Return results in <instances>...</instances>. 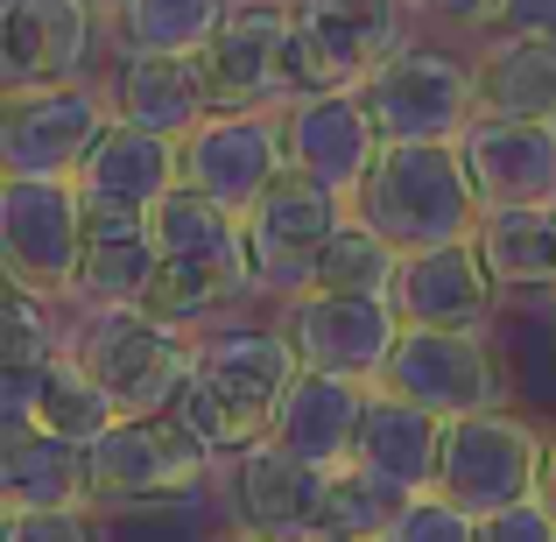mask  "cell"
<instances>
[{
  "instance_id": "1",
  "label": "cell",
  "mask_w": 556,
  "mask_h": 542,
  "mask_svg": "<svg viewBox=\"0 0 556 542\" xmlns=\"http://www.w3.org/2000/svg\"><path fill=\"white\" fill-rule=\"evenodd\" d=\"M296 374H303V360L275 325L268 331L226 325L212 339H198V366H190V388H184L177 416L204 437L212 458H240V451L275 437Z\"/></svg>"
},
{
  "instance_id": "2",
  "label": "cell",
  "mask_w": 556,
  "mask_h": 542,
  "mask_svg": "<svg viewBox=\"0 0 556 542\" xmlns=\"http://www.w3.org/2000/svg\"><path fill=\"white\" fill-rule=\"evenodd\" d=\"M149 226H155V247H163V268H155V289H149L155 317H169V325H212V317L240 311L247 297H261V268H254L240 212H226L204 190L177 184L149 212Z\"/></svg>"
},
{
  "instance_id": "3",
  "label": "cell",
  "mask_w": 556,
  "mask_h": 542,
  "mask_svg": "<svg viewBox=\"0 0 556 542\" xmlns=\"http://www.w3.org/2000/svg\"><path fill=\"white\" fill-rule=\"evenodd\" d=\"M353 212L394 254H422V247L472 240L486 204H479V184L465 169L458 141H388L367 184L353 190Z\"/></svg>"
},
{
  "instance_id": "4",
  "label": "cell",
  "mask_w": 556,
  "mask_h": 542,
  "mask_svg": "<svg viewBox=\"0 0 556 542\" xmlns=\"http://www.w3.org/2000/svg\"><path fill=\"white\" fill-rule=\"evenodd\" d=\"M64 353L113 394L121 416H177L190 366H198V339L190 325L155 317L149 303H121V311H85Z\"/></svg>"
},
{
  "instance_id": "5",
  "label": "cell",
  "mask_w": 556,
  "mask_h": 542,
  "mask_svg": "<svg viewBox=\"0 0 556 542\" xmlns=\"http://www.w3.org/2000/svg\"><path fill=\"white\" fill-rule=\"evenodd\" d=\"M543 451H549V437L535 430L529 416H515V408L458 416V423H444L430 493H444L451 507L486 521V515H501V507L535 501V487H543Z\"/></svg>"
},
{
  "instance_id": "6",
  "label": "cell",
  "mask_w": 556,
  "mask_h": 542,
  "mask_svg": "<svg viewBox=\"0 0 556 542\" xmlns=\"http://www.w3.org/2000/svg\"><path fill=\"white\" fill-rule=\"evenodd\" d=\"M85 190L78 177H0V275L42 303L78 297Z\"/></svg>"
},
{
  "instance_id": "7",
  "label": "cell",
  "mask_w": 556,
  "mask_h": 542,
  "mask_svg": "<svg viewBox=\"0 0 556 542\" xmlns=\"http://www.w3.org/2000/svg\"><path fill=\"white\" fill-rule=\"evenodd\" d=\"M85 472L99 515H141L198 487L212 472V451L184 416H121L99 444H85Z\"/></svg>"
},
{
  "instance_id": "8",
  "label": "cell",
  "mask_w": 556,
  "mask_h": 542,
  "mask_svg": "<svg viewBox=\"0 0 556 542\" xmlns=\"http://www.w3.org/2000/svg\"><path fill=\"white\" fill-rule=\"evenodd\" d=\"M380 388L458 423V416H479V408H507V366L486 345V331L472 325H402Z\"/></svg>"
},
{
  "instance_id": "9",
  "label": "cell",
  "mask_w": 556,
  "mask_h": 542,
  "mask_svg": "<svg viewBox=\"0 0 556 542\" xmlns=\"http://www.w3.org/2000/svg\"><path fill=\"white\" fill-rule=\"evenodd\" d=\"M113 127V92L99 85H28L0 99V177H78Z\"/></svg>"
},
{
  "instance_id": "10",
  "label": "cell",
  "mask_w": 556,
  "mask_h": 542,
  "mask_svg": "<svg viewBox=\"0 0 556 542\" xmlns=\"http://www.w3.org/2000/svg\"><path fill=\"white\" fill-rule=\"evenodd\" d=\"M367 113L380 127V141H458L479 121V78L465 56L437 50V42H408L402 56L374 71L367 85Z\"/></svg>"
},
{
  "instance_id": "11",
  "label": "cell",
  "mask_w": 556,
  "mask_h": 542,
  "mask_svg": "<svg viewBox=\"0 0 556 542\" xmlns=\"http://www.w3.org/2000/svg\"><path fill=\"white\" fill-rule=\"evenodd\" d=\"M289 345H296L303 366L317 374H345V380H374L388 374V353L402 339V311L394 297H339V289H303V297H282V317H275Z\"/></svg>"
},
{
  "instance_id": "12",
  "label": "cell",
  "mask_w": 556,
  "mask_h": 542,
  "mask_svg": "<svg viewBox=\"0 0 556 542\" xmlns=\"http://www.w3.org/2000/svg\"><path fill=\"white\" fill-rule=\"evenodd\" d=\"M345 218H353V198H339L331 184L303 177V169H282L275 190L247 212V247H254V268H261V297H303L317 254L331 247V232Z\"/></svg>"
},
{
  "instance_id": "13",
  "label": "cell",
  "mask_w": 556,
  "mask_h": 542,
  "mask_svg": "<svg viewBox=\"0 0 556 542\" xmlns=\"http://www.w3.org/2000/svg\"><path fill=\"white\" fill-rule=\"evenodd\" d=\"M282 169H289L282 113L226 106V113H212L198 135H184V184L204 190L212 204H226V212H240V218L268 198Z\"/></svg>"
},
{
  "instance_id": "14",
  "label": "cell",
  "mask_w": 556,
  "mask_h": 542,
  "mask_svg": "<svg viewBox=\"0 0 556 542\" xmlns=\"http://www.w3.org/2000/svg\"><path fill=\"white\" fill-rule=\"evenodd\" d=\"M226 465H232V515H240L247 535H261V542H317L325 535L331 465H311L282 437H268V444L240 451Z\"/></svg>"
},
{
  "instance_id": "15",
  "label": "cell",
  "mask_w": 556,
  "mask_h": 542,
  "mask_svg": "<svg viewBox=\"0 0 556 542\" xmlns=\"http://www.w3.org/2000/svg\"><path fill=\"white\" fill-rule=\"evenodd\" d=\"M282 141H289V169L331 184L339 198H353V190L367 184V169L380 163V149H388L359 85L289 99V106H282Z\"/></svg>"
},
{
  "instance_id": "16",
  "label": "cell",
  "mask_w": 556,
  "mask_h": 542,
  "mask_svg": "<svg viewBox=\"0 0 556 542\" xmlns=\"http://www.w3.org/2000/svg\"><path fill=\"white\" fill-rule=\"evenodd\" d=\"M92 0H0V85H78L92 64Z\"/></svg>"
},
{
  "instance_id": "17",
  "label": "cell",
  "mask_w": 556,
  "mask_h": 542,
  "mask_svg": "<svg viewBox=\"0 0 556 542\" xmlns=\"http://www.w3.org/2000/svg\"><path fill=\"white\" fill-rule=\"evenodd\" d=\"M296 28L289 0H232L218 36L204 42V78H212L218 113L226 106H261L282 113V42Z\"/></svg>"
},
{
  "instance_id": "18",
  "label": "cell",
  "mask_w": 556,
  "mask_h": 542,
  "mask_svg": "<svg viewBox=\"0 0 556 542\" xmlns=\"http://www.w3.org/2000/svg\"><path fill=\"white\" fill-rule=\"evenodd\" d=\"M155 268H163V247H155L149 212H141V204L92 198V190H85V261H78V303H85V311L149 303Z\"/></svg>"
},
{
  "instance_id": "19",
  "label": "cell",
  "mask_w": 556,
  "mask_h": 542,
  "mask_svg": "<svg viewBox=\"0 0 556 542\" xmlns=\"http://www.w3.org/2000/svg\"><path fill=\"white\" fill-rule=\"evenodd\" d=\"M303 42L339 71V85H367L388 56H402L416 28V0H289Z\"/></svg>"
},
{
  "instance_id": "20",
  "label": "cell",
  "mask_w": 556,
  "mask_h": 542,
  "mask_svg": "<svg viewBox=\"0 0 556 542\" xmlns=\"http://www.w3.org/2000/svg\"><path fill=\"white\" fill-rule=\"evenodd\" d=\"M479 204H556V121H486L458 135Z\"/></svg>"
},
{
  "instance_id": "21",
  "label": "cell",
  "mask_w": 556,
  "mask_h": 542,
  "mask_svg": "<svg viewBox=\"0 0 556 542\" xmlns=\"http://www.w3.org/2000/svg\"><path fill=\"white\" fill-rule=\"evenodd\" d=\"M113 113L149 135H198L218 113L212 78H204V56H177V50H127L121 71H113Z\"/></svg>"
},
{
  "instance_id": "22",
  "label": "cell",
  "mask_w": 556,
  "mask_h": 542,
  "mask_svg": "<svg viewBox=\"0 0 556 542\" xmlns=\"http://www.w3.org/2000/svg\"><path fill=\"white\" fill-rule=\"evenodd\" d=\"M493 303H501V282L486 275V261H479L472 240L402 254V282H394L402 325H472V331H486Z\"/></svg>"
},
{
  "instance_id": "23",
  "label": "cell",
  "mask_w": 556,
  "mask_h": 542,
  "mask_svg": "<svg viewBox=\"0 0 556 542\" xmlns=\"http://www.w3.org/2000/svg\"><path fill=\"white\" fill-rule=\"evenodd\" d=\"M42 507H92L85 444L42 423H0V515H42Z\"/></svg>"
},
{
  "instance_id": "24",
  "label": "cell",
  "mask_w": 556,
  "mask_h": 542,
  "mask_svg": "<svg viewBox=\"0 0 556 542\" xmlns=\"http://www.w3.org/2000/svg\"><path fill=\"white\" fill-rule=\"evenodd\" d=\"M0 423H42V430L71 437V444H99L121 423V408L78 360L56 353L36 374H0Z\"/></svg>"
},
{
  "instance_id": "25",
  "label": "cell",
  "mask_w": 556,
  "mask_h": 542,
  "mask_svg": "<svg viewBox=\"0 0 556 542\" xmlns=\"http://www.w3.org/2000/svg\"><path fill=\"white\" fill-rule=\"evenodd\" d=\"M367 408H374V380H345V374L303 366L296 388H289V402H282L275 437H282L289 451H303L311 465H331V472H339V465H353V451H359Z\"/></svg>"
},
{
  "instance_id": "26",
  "label": "cell",
  "mask_w": 556,
  "mask_h": 542,
  "mask_svg": "<svg viewBox=\"0 0 556 542\" xmlns=\"http://www.w3.org/2000/svg\"><path fill=\"white\" fill-rule=\"evenodd\" d=\"M78 184L92 190V198H121V204L155 212V204L184 184V141L149 135V127H135V121H121V113H113V127L99 135V149L85 155Z\"/></svg>"
},
{
  "instance_id": "27",
  "label": "cell",
  "mask_w": 556,
  "mask_h": 542,
  "mask_svg": "<svg viewBox=\"0 0 556 542\" xmlns=\"http://www.w3.org/2000/svg\"><path fill=\"white\" fill-rule=\"evenodd\" d=\"M479 113L486 121H556V42L543 36H493L472 56Z\"/></svg>"
},
{
  "instance_id": "28",
  "label": "cell",
  "mask_w": 556,
  "mask_h": 542,
  "mask_svg": "<svg viewBox=\"0 0 556 542\" xmlns=\"http://www.w3.org/2000/svg\"><path fill=\"white\" fill-rule=\"evenodd\" d=\"M437 444H444V416H430V408L402 402V394L374 388V408H367V430H359V465H374L380 479H394V487L408 493H430L437 479Z\"/></svg>"
},
{
  "instance_id": "29",
  "label": "cell",
  "mask_w": 556,
  "mask_h": 542,
  "mask_svg": "<svg viewBox=\"0 0 556 542\" xmlns=\"http://www.w3.org/2000/svg\"><path fill=\"white\" fill-rule=\"evenodd\" d=\"M501 289H556V218L549 204H493L472 232Z\"/></svg>"
},
{
  "instance_id": "30",
  "label": "cell",
  "mask_w": 556,
  "mask_h": 542,
  "mask_svg": "<svg viewBox=\"0 0 556 542\" xmlns=\"http://www.w3.org/2000/svg\"><path fill=\"white\" fill-rule=\"evenodd\" d=\"M394 282H402V254L359 212L331 232V247L311 268V289H339V297H394Z\"/></svg>"
},
{
  "instance_id": "31",
  "label": "cell",
  "mask_w": 556,
  "mask_h": 542,
  "mask_svg": "<svg viewBox=\"0 0 556 542\" xmlns=\"http://www.w3.org/2000/svg\"><path fill=\"white\" fill-rule=\"evenodd\" d=\"M232 0H127L113 14L121 28V50H177V56H198L204 42L218 36Z\"/></svg>"
},
{
  "instance_id": "32",
  "label": "cell",
  "mask_w": 556,
  "mask_h": 542,
  "mask_svg": "<svg viewBox=\"0 0 556 542\" xmlns=\"http://www.w3.org/2000/svg\"><path fill=\"white\" fill-rule=\"evenodd\" d=\"M408 501H416L408 487H394V479H380L374 465L353 458V465L331 472L325 535H339V542H353V535H394V529H402V515H408Z\"/></svg>"
},
{
  "instance_id": "33",
  "label": "cell",
  "mask_w": 556,
  "mask_h": 542,
  "mask_svg": "<svg viewBox=\"0 0 556 542\" xmlns=\"http://www.w3.org/2000/svg\"><path fill=\"white\" fill-rule=\"evenodd\" d=\"M56 353H64V339H56V303L14 289L8 339H0V374H36V366H50Z\"/></svg>"
},
{
  "instance_id": "34",
  "label": "cell",
  "mask_w": 556,
  "mask_h": 542,
  "mask_svg": "<svg viewBox=\"0 0 556 542\" xmlns=\"http://www.w3.org/2000/svg\"><path fill=\"white\" fill-rule=\"evenodd\" d=\"M99 507H42V515H0V542H106Z\"/></svg>"
},
{
  "instance_id": "35",
  "label": "cell",
  "mask_w": 556,
  "mask_h": 542,
  "mask_svg": "<svg viewBox=\"0 0 556 542\" xmlns=\"http://www.w3.org/2000/svg\"><path fill=\"white\" fill-rule=\"evenodd\" d=\"M394 542H479V521L465 515V507H451L444 493H416Z\"/></svg>"
},
{
  "instance_id": "36",
  "label": "cell",
  "mask_w": 556,
  "mask_h": 542,
  "mask_svg": "<svg viewBox=\"0 0 556 542\" xmlns=\"http://www.w3.org/2000/svg\"><path fill=\"white\" fill-rule=\"evenodd\" d=\"M479 542H556V515L543 501H521V507H501V515L479 521Z\"/></svg>"
},
{
  "instance_id": "37",
  "label": "cell",
  "mask_w": 556,
  "mask_h": 542,
  "mask_svg": "<svg viewBox=\"0 0 556 542\" xmlns=\"http://www.w3.org/2000/svg\"><path fill=\"white\" fill-rule=\"evenodd\" d=\"M493 36H543V42H556V0H501Z\"/></svg>"
},
{
  "instance_id": "38",
  "label": "cell",
  "mask_w": 556,
  "mask_h": 542,
  "mask_svg": "<svg viewBox=\"0 0 556 542\" xmlns=\"http://www.w3.org/2000/svg\"><path fill=\"white\" fill-rule=\"evenodd\" d=\"M416 14H444V22H458V28H493L501 0H416Z\"/></svg>"
},
{
  "instance_id": "39",
  "label": "cell",
  "mask_w": 556,
  "mask_h": 542,
  "mask_svg": "<svg viewBox=\"0 0 556 542\" xmlns=\"http://www.w3.org/2000/svg\"><path fill=\"white\" fill-rule=\"evenodd\" d=\"M535 501L556 515V437H549V451H543V487H535Z\"/></svg>"
},
{
  "instance_id": "40",
  "label": "cell",
  "mask_w": 556,
  "mask_h": 542,
  "mask_svg": "<svg viewBox=\"0 0 556 542\" xmlns=\"http://www.w3.org/2000/svg\"><path fill=\"white\" fill-rule=\"evenodd\" d=\"M121 8H127V0H92V14H99V22H113Z\"/></svg>"
},
{
  "instance_id": "41",
  "label": "cell",
  "mask_w": 556,
  "mask_h": 542,
  "mask_svg": "<svg viewBox=\"0 0 556 542\" xmlns=\"http://www.w3.org/2000/svg\"><path fill=\"white\" fill-rule=\"evenodd\" d=\"M317 542H339V535H317ZM353 542H394V535H353Z\"/></svg>"
},
{
  "instance_id": "42",
  "label": "cell",
  "mask_w": 556,
  "mask_h": 542,
  "mask_svg": "<svg viewBox=\"0 0 556 542\" xmlns=\"http://www.w3.org/2000/svg\"><path fill=\"white\" fill-rule=\"evenodd\" d=\"M226 542H261V535H247V529H240V535H226Z\"/></svg>"
},
{
  "instance_id": "43",
  "label": "cell",
  "mask_w": 556,
  "mask_h": 542,
  "mask_svg": "<svg viewBox=\"0 0 556 542\" xmlns=\"http://www.w3.org/2000/svg\"><path fill=\"white\" fill-rule=\"evenodd\" d=\"M549 218H556V204H549Z\"/></svg>"
}]
</instances>
